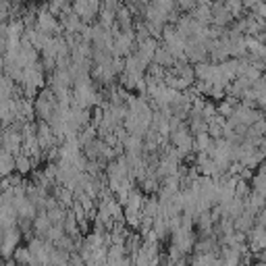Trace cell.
I'll return each mask as SVG.
<instances>
[{
  "label": "cell",
  "mask_w": 266,
  "mask_h": 266,
  "mask_svg": "<svg viewBox=\"0 0 266 266\" xmlns=\"http://www.w3.org/2000/svg\"><path fill=\"white\" fill-rule=\"evenodd\" d=\"M177 7L185 13H191L195 7H198V0H177Z\"/></svg>",
  "instance_id": "obj_3"
},
{
  "label": "cell",
  "mask_w": 266,
  "mask_h": 266,
  "mask_svg": "<svg viewBox=\"0 0 266 266\" xmlns=\"http://www.w3.org/2000/svg\"><path fill=\"white\" fill-rule=\"evenodd\" d=\"M32 166H36V160L30 156V154H17L15 156V173H21V175H27L32 171Z\"/></svg>",
  "instance_id": "obj_2"
},
{
  "label": "cell",
  "mask_w": 266,
  "mask_h": 266,
  "mask_svg": "<svg viewBox=\"0 0 266 266\" xmlns=\"http://www.w3.org/2000/svg\"><path fill=\"white\" fill-rule=\"evenodd\" d=\"M38 30L40 32H44V34H48V36H61V32H63V25L57 21V17H54V13H40L38 15Z\"/></svg>",
  "instance_id": "obj_1"
}]
</instances>
